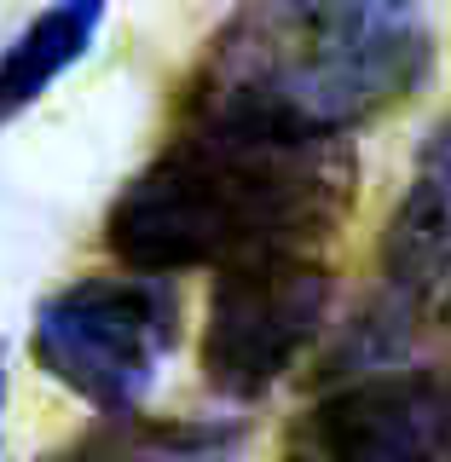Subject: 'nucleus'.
Here are the masks:
<instances>
[{
  "label": "nucleus",
  "mask_w": 451,
  "mask_h": 462,
  "mask_svg": "<svg viewBox=\"0 0 451 462\" xmlns=\"http://www.w3.org/2000/svg\"><path fill=\"white\" fill-rule=\"evenodd\" d=\"M388 289L405 300H428L451 289V116L417 151L411 185L382 231Z\"/></svg>",
  "instance_id": "423d86ee"
},
{
  "label": "nucleus",
  "mask_w": 451,
  "mask_h": 462,
  "mask_svg": "<svg viewBox=\"0 0 451 462\" xmlns=\"http://www.w3.org/2000/svg\"><path fill=\"white\" fill-rule=\"evenodd\" d=\"M180 341V300L163 278H81L41 300L35 365L105 416H134Z\"/></svg>",
  "instance_id": "7ed1b4c3"
},
{
  "label": "nucleus",
  "mask_w": 451,
  "mask_h": 462,
  "mask_svg": "<svg viewBox=\"0 0 451 462\" xmlns=\"http://www.w3.org/2000/svg\"><path fill=\"white\" fill-rule=\"evenodd\" d=\"M0 404H6V358H0Z\"/></svg>",
  "instance_id": "9d476101"
},
{
  "label": "nucleus",
  "mask_w": 451,
  "mask_h": 462,
  "mask_svg": "<svg viewBox=\"0 0 451 462\" xmlns=\"http://www.w3.org/2000/svg\"><path fill=\"white\" fill-rule=\"evenodd\" d=\"M99 23H105V0H52L12 35V47L0 52V127L23 116L64 69L81 64Z\"/></svg>",
  "instance_id": "0eeeda50"
},
{
  "label": "nucleus",
  "mask_w": 451,
  "mask_h": 462,
  "mask_svg": "<svg viewBox=\"0 0 451 462\" xmlns=\"http://www.w3.org/2000/svg\"><path fill=\"white\" fill-rule=\"evenodd\" d=\"M440 318H446V336H451V289L440 295Z\"/></svg>",
  "instance_id": "1a4fd4ad"
},
{
  "label": "nucleus",
  "mask_w": 451,
  "mask_h": 462,
  "mask_svg": "<svg viewBox=\"0 0 451 462\" xmlns=\"http://www.w3.org/2000/svg\"><path fill=\"white\" fill-rule=\"evenodd\" d=\"M330 266L318 254H272L214 272L202 318V375L226 399H260L307 358L330 318Z\"/></svg>",
  "instance_id": "20e7f679"
},
{
  "label": "nucleus",
  "mask_w": 451,
  "mask_h": 462,
  "mask_svg": "<svg viewBox=\"0 0 451 462\" xmlns=\"http://www.w3.org/2000/svg\"><path fill=\"white\" fill-rule=\"evenodd\" d=\"M221 451V433L180 428V422H139V416H105L70 439L47 462H209Z\"/></svg>",
  "instance_id": "6e6552de"
},
{
  "label": "nucleus",
  "mask_w": 451,
  "mask_h": 462,
  "mask_svg": "<svg viewBox=\"0 0 451 462\" xmlns=\"http://www.w3.org/2000/svg\"><path fill=\"white\" fill-rule=\"evenodd\" d=\"M434 76L417 0H238L185 81V127L347 144Z\"/></svg>",
  "instance_id": "f257e3e1"
},
{
  "label": "nucleus",
  "mask_w": 451,
  "mask_h": 462,
  "mask_svg": "<svg viewBox=\"0 0 451 462\" xmlns=\"http://www.w3.org/2000/svg\"><path fill=\"white\" fill-rule=\"evenodd\" d=\"M284 462H451V370H365L296 416Z\"/></svg>",
  "instance_id": "39448f33"
},
{
  "label": "nucleus",
  "mask_w": 451,
  "mask_h": 462,
  "mask_svg": "<svg viewBox=\"0 0 451 462\" xmlns=\"http://www.w3.org/2000/svg\"><path fill=\"white\" fill-rule=\"evenodd\" d=\"M359 191L353 144H289L180 127L105 214V243L139 278L231 272L272 254H318Z\"/></svg>",
  "instance_id": "f03ea898"
}]
</instances>
